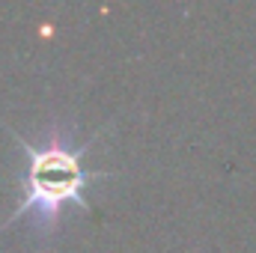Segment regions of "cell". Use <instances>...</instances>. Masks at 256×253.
<instances>
[{"label":"cell","mask_w":256,"mask_h":253,"mask_svg":"<svg viewBox=\"0 0 256 253\" xmlns=\"http://www.w3.org/2000/svg\"><path fill=\"white\" fill-rule=\"evenodd\" d=\"M15 137L21 155H24V173H21V200L12 208V214L3 220L0 232L15 226L18 220L30 218L39 232H51L66 206H78L80 212H92V202L86 200V190L98 179H110L114 173L90 170L84 164V155L90 152V143H74L66 131H48L42 140H27L15 128H9Z\"/></svg>","instance_id":"6da1fadb"}]
</instances>
